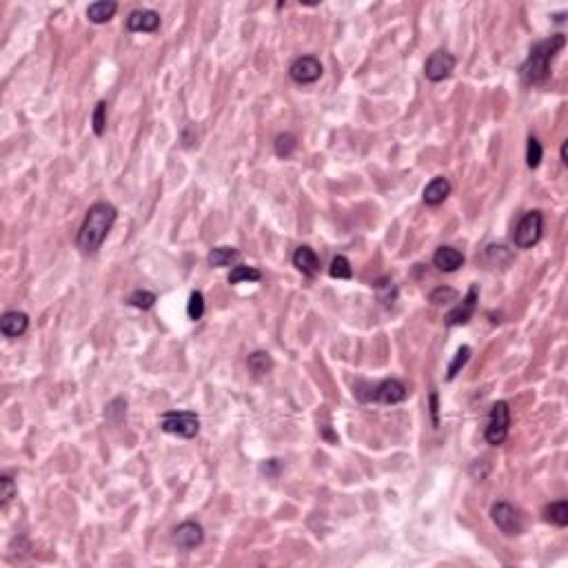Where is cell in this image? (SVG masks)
Segmentation results:
<instances>
[{
    "label": "cell",
    "instance_id": "obj_1",
    "mask_svg": "<svg viewBox=\"0 0 568 568\" xmlns=\"http://www.w3.org/2000/svg\"><path fill=\"white\" fill-rule=\"evenodd\" d=\"M118 218V211L109 202H96L87 209L85 222L78 231V249L82 254H96L103 247L107 233Z\"/></svg>",
    "mask_w": 568,
    "mask_h": 568
},
{
    "label": "cell",
    "instance_id": "obj_2",
    "mask_svg": "<svg viewBox=\"0 0 568 568\" xmlns=\"http://www.w3.org/2000/svg\"><path fill=\"white\" fill-rule=\"evenodd\" d=\"M566 45V36L564 34H555L546 41H539L531 47V54L524 60V65L520 67V75L526 85H539L548 78L551 71V62L558 56Z\"/></svg>",
    "mask_w": 568,
    "mask_h": 568
},
{
    "label": "cell",
    "instance_id": "obj_3",
    "mask_svg": "<svg viewBox=\"0 0 568 568\" xmlns=\"http://www.w3.org/2000/svg\"><path fill=\"white\" fill-rule=\"evenodd\" d=\"M541 233H544V216H541V211H526L515 226L513 242L517 249H531L541 240Z\"/></svg>",
    "mask_w": 568,
    "mask_h": 568
},
{
    "label": "cell",
    "instance_id": "obj_4",
    "mask_svg": "<svg viewBox=\"0 0 568 568\" xmlns=\"http://www.w3.org/2000/svg\"><path fill=\"white\" fill-rule=\"evenodd\" d=\"M160 428L169 435L191 439L200 431V418L191 411H169L160 418Z\"/></svg>",
    "mask_w": 568,
    "mask_h": 568
},
{
    "label": "cell",
    "instance_id": "obj_5",
    "mask_svg": "<svg viewBox=\"0 0 568 568\" xmlns=\"http://www.w3.org/2000/svg\"><path fill=\"white\" fill-rule=\"evenodd\" d=\"M509 426H511V409H509V402H495L493 407H490V413H488V424H486V431H484V437L488 444L493 446H500L504 439L509 437Z\"/></svg>",
    "mask_w": 568,
    "mask_h": 568
},
{
    "label": "cell",
    "instance_id": "obj_6",
    "mask_svg": "<svg viewBox=\"0 0 568 568\" xmlns=\"http://www.w3.org/2000/svg\"><path fill=\"white\" fill-rule=\"evenodd\" d=\"M364 388L369 391V393H364L360 398V402H380V404H400L402 400H407V386H404L400 380H382L380 384H367V382H360Z\"/></svg>",
    "mask_w": 568,
    "mask_h": 568
},
{
    "label": "cell",
    "instance_id": "obj_7",
    "mask_svg": "<svg viewBox=\"0 0 568 568\" xmlns=\"http://www.w3.org/2000/svg\"><path fill=\"white\" fill-rule=\"evenodd\" d=\"M490 520H493V524L509 537L520 535L524 528L522 517L511 502H495L493 507H490Z\"/></svg>",
    "mask_w": 568,
    "mask_h": 568
},
{
    "label": "cell",
    "instance_id": "obj_8",
    "mask_svg": "<svg viewBox=\"0 0 568 568\" xmlns=\"http://www.w3.org/2000/svg\"><path fill=\"white\" fill-rule=\"evenodd\" d=\"M453 69H456V58H453L446 49H437V52L428 56L426 65H424V75H426V80H431V82H442L453 73Z\"/></svg>",
    "mask_w": 568,
    "mask_h": 568
},
{
    "label": "cell",
    "instance_id": "obj_9",
    "mask_svg": "<svg viewBox=\"0 0 568 568\" xmlns=\"http://www.w3.org/2000/svg\"><path fill=\"white\" fill-rule=\"evenodd\" d=\"M289 75H291V80L298 82V85H311L315 80H320L322 62L315 56H300L298 60L291 62V67H289Z\"/></svg>",
    "mask_w": 568,
    "mask_h": 568
},
{
    "label": "cell",
    "instance_id": "obj_10",
    "mask_svg": "<svg viewBox=\"0 0 568 568\" xmlns=\"http://www.w3.org/2000/svg\"><path fill=\"white\" fill-rule=\"evenodd\" d=\"M477 300H479V289L477 284H471L469 293L462 300V305H458L456 309H451L446 315H444V322L446 326H462L466 324L475 313V307H477Z\"/></svg>",
    "mask_w": 568,
    "mask_h": 568
},
{
    "label": "cell",
    "instance_id": "obj_11",
    "mask_svg": "<svg viewBox=\"0 0 568 568\" xmlns=\"http://www.w3.org/2000/svg\"><path fill=\"white\" fill-rule=\"evenodd\" d=\"M127 29L136 34H154L160 29V14L154 9H136L127 18Z\"/></svg>",
    "mask_w": 568,
    "mask_h": 568
},
{
    "label": "cell",
    "instance_id": "obj_12",
    "mask_svg": "<svg viewBox=\"0 0 568 568\" xmlns=\"http://www.w3.org/2000/svg\"><path fill=\"white\" fill-rule=\"evenodd\" d=\"M202 539H205V531L198 522H182L173 531V541L180 548H196L202 544Z\"/></svg>",
    "mask_w": 568,
    "mask_h": 568
},
{
    "label": "cell",
    "instance_id": "obj_13",
    "mask_svg": "<svg viewBox=\"0 0 568 568\" xmlns=\"http://www.w3.org/2000/svg\"><path fill=\"white\" fill-rule=\"evenodd\" d=\"M293 267L302 273V275H307V277H315L320 273V258L318 254L307 247V245H302L296 249V254H293Z\"/></svg>",
    "mask_w": 568,
    "mask_h": 568
},
{
    "label": "cell",
    "instance_id": "obj_14",
    "mask_svg": "<svg viewBox=\"0 0 568 568\" xmlns=\"http://www.w3.org/2000/svg\"><path fill=\"white\" fill-rule=\"evenodd\" d=\"M29 329V318L27 313L22 311H7L3 318H0V331H3L5 337H20L24 335V331Z\"/></svg>",
    "mask_w": 568,
    "mask_h": 568
},
{
    "label": "cell",
    "instance_id": "obj_15",
    "mask_svg": "<svg viewBox=\"0 0 568 568\" xmlns=\"http://www.w3.org/2000/svg\"><path fill=\"white\" fill-rule=\"evenodd\" d=\"M433 264L444 273H453L460 267H464V256L456 247H439L433 256Z\"/></svg>",
    "mask_w": 568,
    "mask_h": 568
},
{
    "label": "cell",
    "instance_id": "obj_16",
    "mask_svg": "<svg viewBox=\"0 0 568 568\" xmlns=\"http://www.w3.org/2000/svg\"><path fill=\"white\" fill-rule=\"evenodd\" d=\"M449 196H451V182L444 178V175H437V178H433L424 187V194H422L424 202H426V205H431V207L442 205V202H444Z\"/></svg>",
    "mask_w": 568,
    "mask_h": 568
},
{
    "label": "cell",
    "instance_id": "obj_17",
    "mask_svg": "<svg viewBox=\"0 0 568 568\" xmlns=\"http://www.w3.org/2000/svg\"><path fill=\"white\" fill-rule=\"evenodd\" d=\"M116 11H118V3H113V0H98V3H92L87 7V18L94 24H105L116 16Z\"/></svg>",
    "mask_w": 568,
    "mask_h": 568
},
{
    "label": "cell",
    "instance_id": "obj_18",
    "mask_svg": "<svg viewBox=\"0 0 568 568\" xmlns=\"http://www.w3.org/2000/svg\"><path fill=\"white\" fill-rule=\"evenodd\" d=\"M207 260L211 267H231V264H235L240 260V251L233 247H216L209 251Z\"/></svg>",
    "mask_w": 568,
    "mask_h": 568
},
{
    "label": "cell",
    "instance_id": "obj_19",
    "mask_svg": "<svg viewBox=\"0 0 568 568\" xmlns=\"http://www.w3.org/2000/svg\"><path fill=\"white\" fill-rule=\"evenodd\" d=\"M544 520L555 524V526H568V502L566 500H560V502H553L544 509Z\"/></svg>",
    "mask_w": 568,
    "mask_h": 568
},
{
    "label": "cell",
    "instance_id": "obj_20",
    "mask_svg": "<svg viewBox=\"0 0 568 568\" xmlns=\"http://www.w3.org/2000/svg\"><path fill=\"white\" fill-rule=\"evenodd\" d=\"M247 364H249V369L254 371L256 375H264V373H269V371L273 369V360H271V356H269L267 351H256V353H251L249 360H247Z\"/></svg>",
    "mask_w": 568,
    "mask_h": 568
},
{
    "label": "cell",
    "instance_id": "obj_21",
    "mask_svg": "<svg viewBox=\"0 0 568 568\" xmlns=\"http://www.w3.org/2000/svg\"><path fill=\"white\" fill-rule=\"evenodd\" d=\"M262 273L254 267H245V264H238V267L231 269L229 273V282L231 284H240V282H260Z\"/></svg>",
    "mask_w": 568,
    "mask_h": 568
},
{
    "label": "cell",
    "instance_id": "obj_22",
    "mask_svg": "<svg viewBox=\"0 0 568 568\" xmlns=\"http://www.w3.org/2000/svg\"><path fill=\"white\" fill-rule=\"evenodd\" d=\"M298 147V140H296V136L291 133H280L275 138V156L277 158H291V154L296 151Z\"/></svg>",
    "mask_w": 568,
    "mask_h": 568
},
{
    "label": "cell",
    "instance_id": "obj_23",
    "mask_svg": "<svg viewBox=\"0 0 568 568\" xmlns=\"http://www.w3.org/2000/svg\"><path fill=\"white\" fill-rule=\"evenodd\" d=\"M541 156H544L541 143L537 140L535 136H531V138H528V145H526V165H528V169H537L541 165Z\"/></svg>",
    "mask_w": 568,
    "mask_h": 568
},
{
    "label": "cell",
    "instance_id": "obj_24",
    "mask_svg": "<svg viewBox=\"0 0 568 568\" xmlns=\"http://www.w3.org/2000/svg\"><path fill=\"white\" fill-rule=\"evenodd\" d=\"M469 358H471V347H462V349H458L456 358H453V362L449 364L446 380H456V375L466 367V362H469Z\"/></svg>",
    "mask_w": 568,
    "mask_h": 568
},
{
    "label": "cell",
    "instance_id": "obj_25",
    "mask_svg": "<svg viewBox=\"0 0 568 568\" xmlns=\"http://www.w3.org/2000/svg\"><path fill=\"white\" fill-rule=\"evenodd\" d=\"M187 315H189V320H202V315H205V296H202L200 291H194L191 296H189V305H187Z\"/></svg>",
    "mask_w": 568,
    "mask_h": 568
},
{
    "label": "cell",
    "instance_id": "obj_26",
    "mask_svg": "<svg viewBox=\"0 0 568 568\" xmlns=\"http://www.w3.org/2000/svg\"><path fill=\"white\" fill-rule=\"evenodd\" d=\"M329 273H331V277H337V280H349V277L353 275L351 262H349L344 256H335V258L331 260Z\"/></svg>",
    "mask_w": 568,
    "mask_h": 568
},
{
    "label": "cell",
    "instance_id": "obj_27",
    "mask_svg": "<svg viewBox=\"0 0 568 568\" xmlns=\"http://www.w3.org/2000/svg\"><path fill=\"white\" fill-rule=\"evenodd\" d=\"M129 305L131 307H136V309H143V311H147V309H151L156 305V296L151 293V291H145V289H138V291H133L131 296H129Z\"/></svg>",
    "mask_w": 568,
    "mask_h": 568
},
{
    "label": "cell",
    "instance_id": "obj_28",
    "mask_svg": "<svg viewBox=\"0 0 568 568\" xmlns=\"http://www.w3.org/2000/svg\"><path fill=\"white\" fill-rule=\"evenodd\" d=\"M92 124H94V133L96 136H103L105 129H107V103L105 100H100L94 109V116H92Z\"/></svg>",
    "mask_w": 568,
    "mask_h": 568
},
{
    "label": "cell",
    "instance_id": "obj_29",
    "mask_svg": "<svg viewBox=\"0 0 568 568\" xmlns=\"http://www.w3.org/2000/svg\"><path fill=\"white\" fill-rule=\"evenodd\" d=\"M428 300H431V305H449V302L458 300V291H456V289H451V286H437L431 291Z\"/></svg>",
    "mask_w": 568,
    "mask_h": 568
},
{
    "label": "cell",
    "instance_id": "obj_30",
    "mask_svg": "<svg viewBox=\"0 0 568 568\" xmlns=\"http://www.w3.org/2000/svg\"><path fill=\"white\" fill-rule=\"evenodd\" d=\"M14 497H16L14 479H11L9 475H3V477H0V502H3V507H7V504Z\"/></svg>",
    "mask_w": 568,
    "mask_h": 568
},
{
    "label": "cell",
    "instance_id": "obj_31",
    "mask_svg": "<svg viewBox=\"0 0 568 568\" xmlns=\"http://www.w3.org/2000/svg\"><path fill=\"white\" fill-rule=\"evenodd\" d=\"M431 415H433V424L437 426V393H431Z\"/></svg>",
    "mask_w": 568,
    "mask_h": 568
},
{
    "label": "cell",
    "instance_id": "obj_32",
    "mask_svg": "<svg viewBox=\"0 0 568 568\" xmlns=\"http://www.w3.org/2000/svg\"><path fill=\"white\" fill-rule=\"evenodd\" d=\"M566 149H568V140L562 143V162H564V165H568V154H566Z\"/></svg>",
    "mask_w": 568,
    "mask_h": 568
}]
</instances>
